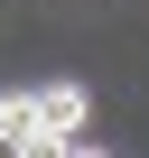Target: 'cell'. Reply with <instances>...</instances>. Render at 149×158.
Listing matches in <instances>:
<instances>
[{
	"instance_id": "cell-1",
	"label": "cell",
	"mask_w": 149,
	"mask_h": 158,
	"mask_svg": "<svg viewBox=\"0 0 149 158\" xmlns=\"http://www.w3.org/2000/svg\"><path fill=\"white\" fill-rule=\"evenodd\" d=\"M0 149H19V158L56 149V121H47V102H37V93H0Z\"/></svg>"
},
{
	"instance_id": "cell-2",
	"label": "cell",
	"mask_w": 149,
	"mask_h": 158,
	"mask_svg": "<svg viewBox=\"0 0 149 158\" xmlns=\"http://www.w3.org/2000/svg\"><path fill=\"white\" fill-rule=\"evenodd\" d=\"M37 102H47V121H56V149H93V139H84V121H93V93L74 84V74L37 84Z\"/></svg>"
}]
</instances>
